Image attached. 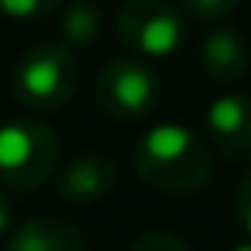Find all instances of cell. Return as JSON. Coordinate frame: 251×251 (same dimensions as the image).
<instances>
[{
    "instance_id": "obj_1",
    "label": "cell",
    "mask_w": 251,
    "mask_h": 251,
    "mask_svg": "<svg viewBox=\"0 0 251 251\" xmlns=\"http://www.w3.org/2000/svg\"><path fill=\"white\" fill-rule=\"evenodd\" d=\"M130 162L147 188L175 197L207 188L216 166L213 143L184 124H156L140 134Z\"/></svg>"
},
{
    "instance_id": "obj_2",
    "label": "cell",
    "mask_w": 251,
    "mask_h": 251,
    "mask_svg": "<svg viewBox=\"0 0 251 251\" xmlns=\"http://www.w3.org/2000/svg\"><path fill=\"white\" fill-rule=\"evenodd\" d=\"M80 86V61L64 42H42L23 51L13 67V92L38 111L64 108Z\"/></svg>"
},
{
    "instance_id": "obj_3",
    "label": "cell",
    "mask_w": 251,
    "mask_h": 251,
    "mask_svg": "<svg viewBox=\"0 0 251 251\" xmlns=\"http://www.w3.org/2000/svg\"><path fill=\"white\" fill-rule=\"evenodd\" d=\"M61 143L45 121L16 118L0 124V181L13 191H35L57 172Z\"/></svg>"
},
{
    "instance_id": "obj_4",
    "label": "cell",
    "mask_w": 251,
    "mask_h": 251,
    "mask_svg": "<svg viewBox=\"0 0 251 251\" xmlns=\"http://www.w3.org/2000/svg\"><path fill=\"white\" fill-rule=\"evenodd\" d=\"M96 102L115 121H140L159 102V76L134 57H118L96 80Z\"/></svg>"
},
{
    "instance_id": "obj_5",
    "label": "cell",
    "mask_w": 251,
    "mask_h": 251,
    "mask_svg": "<svg viewBox=\"0 0 251 251\" xmlns=\"http://www.w3.org/2000/svg\"><path fill=\"white\" fill-rule=\"evenodd\" d=\"M124 48L143 57H166L181 45L184 23L169 0H127L115 19Z\"/></svg>"
},
{
    "instance_id": "obj_6",
    "label": "cell",
    "mask_w": 251,
    "mask_h": 251,
    "mask_svg": "<svg viewBox=\"0 0 251 251\" xmlns=\"http://www.w3.org/2000/svg\"><path fill=\"white\" fill-rule=\"evenodd\" d=\"M210 143L229 162H251V96L229 92L207 108Z\"/></svg>"
},
{
    "instance_id": "obj_7",
    "label": "cell",
    "mask_w": 251,
    "mask_h": 251,
    "mask_svg": "<svg viewBox=\"0 0 251 251\" xmlns=\"http://www.w3.org/2000/svg\"><path fill=\"white\" fill-rule=\"evenodd\" d=\"M118 184V166L108 156H80V159L67 162L57 175V194L67 203H96L115 191Z\"/></svg>"
},
{
    "instance_id": "obj_8",
    "label": "cell",
    "mask_w": 251,
    "mask_h": 251,
    "mask_svg": "<svg viewBox=\"0 0 251 251\" xmlns=\"http://www.w3.org/2000/svg\"><path fill=\"white\" fill-rule=\"evenodd\" d=\"M6 251H89L83 232L61 216H35L13 229Z\"/></svg>"
},
{
    "instance_id": "obj_9",
    "label": "cell",
    "mask_w": 251,
    "mask_h": 251,
    "mask_svg": "<svg viewBox=\"0 0 251 251\" xmlns=\"http://www.w3.org/2000/svg\"><path fill=\"white\" fill-rule=\"evenodd\" d=\"M248 45L239 32L232 29H216L203 38L201 45V67L210 80L216 83H235L248 74Z\"/></svg>"
},
{
    "instance_id": "obj_10",
    "label": "cell",
    "mask_w": 251,
    "mask_h": 251,
    "mask_svg": "<svg viewBox=\"0 0 251 251\" xmlns=\"http://www.w3.org/2000/svg\"><path fill=\"white\" fill-rule=\"evenodd\" d=\"M57 32H61V42L70 48H89L102 35V10L89 0H76L61 13Z\"/></svg>"
},
{
    "instance_id": "obj_11",
    "label": "cell",
    "mask_w": 251,
    "mask_h": 251,
    "mask_svg": "<svg viewBox=\"0 0 251 251\" xmlns=\"http://www.w3.org/2000/svg\"><path fill=\"white\" fill-rule=\"evenodd\" d=\"M61 0H0V13L6 19H16V23H29V19H38L45 13L57 10Z\"/></svg>"
},
{
    "instance_id": "obj_12",
    "label": "cell",
    "mask_w": 251,
    "mask_h": 251,
    "mask_svg": "<svg viewBox=\"0 0 251 251\" xmlns=\"http://www.w3.org/2000/svg\"><path fill=\"white\" fill-rule=\"evenodd\" d=\"M181 10L191 19H201V23H216V19H226L242 0H178Z\"/></svg>"
},
{
    "instance_id": "obj_13",
    "label": "cell",
    "mask_w": 251,
    "mask_h": 251,
    "mask_svg": "<svg viewBox=\"0 0 251 251\" xmlns=\"http://www.w3.org/2000/svg\"><path fill=\"white\" fill-rule=\"evenodd\" d=\"M127 251H191L178 239L175 232H166V229H156V232H143L140 239L134 242Z\"/></svg>"
},
{
    "instance_id": "obj_14",
    "label": "cell",
    "mask_w": 251,
    "mask_h": 251,
    "mask_svg": "<svg viewBox=\"0 0 251 251\" xmlns=\"http://www.w3.org/2000/svg\"><path fill=\"white\" fill-rule=\"evenodd\" d=\"M235 216L245 226V232L251 235V169L242 175L239 188H235Z\"/></svg>"
},
{
    "instance_id": "obj_15",
    "label": "cell",
    "mask_w": 251,
    "mask_h": 251,
    "mask_svg": "<svg viewBox=\"0 0 251 251\" xmlns=\"http://www.w3.org/2000/svg\"><path fill=\"white\" fill-rule=\"evenodd\" d=\"M10 226H13V203H10V197H6V191L0 188V235Z\"/></svg>"
},
{
    "instance_id": "obj_16",
    "label": "cell",
    "mask_w": 251,
    "mask_h": 251,
    "mask_svg": "<svg viewBox=\"0 0 251 251\" xmlns=\"http://www.w3.org/2000/svg\"><path fill=\"white\" fill-rule=\"evenodd\" d=\"M229 251H251V242H239V245H232Z\"/></svg>"
}]
</instances>
